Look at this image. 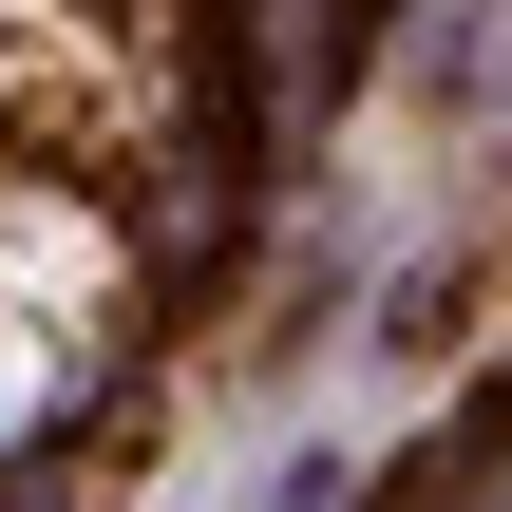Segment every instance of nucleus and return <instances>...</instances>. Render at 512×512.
<instances>
[{
	"instance_id": "obj_1",
	"label": "nucleus",
	"mask_w": 512,
	"mask_h": 512,
	"mask_svg": "<svg viewBox=\"0 0 512 512\" xmlns=\"http://www.w3.org/2000/svg\"><path fill=\"white\" fill-rule=\"evenodd\" d=\"M114 342V228L38 171H0V437H38Z\"/></svg>"
}]
</instances>
